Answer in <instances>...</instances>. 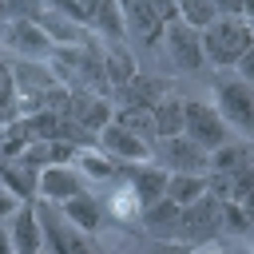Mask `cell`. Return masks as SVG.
Returning <instances> with one entry per match:
<instances>
[{"label": "cell", "mask_w": 254, "mask_h": 254, "mask_svg": "<svg viewBox=\"0 0 254 254\" xmlns=\"http://www.w3.org/2000/svg\"><path fill=\"white\" fill-rule=\"evenodd\" d=\"M202 36V56L206 64H218V67H234L250 48H254V36H250V24L242 16H218L210 28L198 32Z\"/></svg>", "instance_id": "obj_1"}, {"label": "cell", "mask_w": 254, "mask_h": 254, "mask_svg": "<svg viewBox=\"0 0 254 254\" xmlns=\"http://www.w3.org/2000/svg\"><path fill=\"white\" fill-rule=\"evenodd\" d=\"M214 107L226 119V127L254 135V83L238 75H218L214 79Z\"/></svg>", "instance_id": "obj_2"}, {"label": "cell", "mask_w": 254, "mask_h": 254, "mask_svg": "<svg viewBox=\"0 0 254 254\" xmlns=\"http://www.w3.org/2000/svg\"><path fill=\"white\" fill-rule=\"evenodd\" d=\"M183 135H187L194 147H202L206 155L218 151L222 143H230L226 119L218 115L214 103H202V99H183Z\"/></svg>", "instance_id": "obj_3"}, {"label": "cell", "mask_w": 254, "mask_h": 254, "mask_svg": "<svg viewBox=\"0 0 254 254\" xmlns=\"http://www.w3.org/2000/svg\"><path fill=\"white\" fill-rule=\"evenodd\" d=\"M218 210H222V202L210 198V194H202L198 202L183 206V218H179V234H175V242H187L190 250H194V246H206V242L222 230Z\"/></svg>", "instance_id": "obj_4"}, {"label": "cell", "mask_w": 254, "mask_h": 254, "mask_svg": "<svg viewBox=\"0 0 254 254\" xmlns=\"http://www.w3.org/2000/svg\"><path fill=\"white\" fill-rule=\"evenodd\" d=\"M155 163L163 171H171V175H206L210 155L202 147H194L187 135H171V139L155 143Z\"/></svg>", "instance_id": "obj_5"}, {"label": "cell", "mask_w": 254, "mask_h": 254, "mask_svg": "<svg viewBox=\"0 0 254 254\" xmlns=\"http://www.w3.org/2000/svg\"><path fill=\"white\" fill-rule=\"evenodd\" d=\"M87 190V179L71 167V163H52L36 175V198L40 202H52V206H64L67 198L83 194Z\"/></svg>", "instance_id": "obj_6"}, {"label": "cell", "mask_w": 254, "mask_h": 254, "mask_svg": "<svg viewBox=\"0 0 254 254\" xmlns=\"http://www.w3.org/2000/svg\"><path fill=\"white\" fill-rule=\"evenodd\" d=\"M163 48H167V56H171V64H175L179 71H198V67H206L202 36H198L190 24H183V20H171V24L163 28Z\"/></svg>", "instance_id": "obj_7"}, {"label": "cell", "mask_w": 254, "mask_h": 254, "mask_svg": "<svg viewBox=\"0 0 254 254\" xmlns=\"http://www.w3.org/2000/svg\"><path fill=\"white\" fill-rule=\"evenodd\" d=\"M12 79H16L20 111H40L44 95L56 87L52 67H48V64H40V60H16V64H12Z\"/></svg>", "instance_id": "obj_8"}, {"label": "cell", "mask_w": 254, "mask_h": 254, "mask_svg": "<svg viewBox=\"0 0 254 254\" xmlns=\"http://www.w3.org/2000/svg\"><path fill=\"white\" fill-rule=\"evenodd\" d=\"M95 147H99L103 155H111L115 163H155V147H151L147 139L115 127V123H107V127L95 135Z\"/></svg>", "instance_id": "obj_9"}, {"label": "cell", "mask_w": 254, "mask_h": 254, "mask_svg": "<svg viewBox=\"0 0 254 254\" xmlns=\"http://www.w3.org/2000/svg\"><path fill=\"white\" fill-rule=\"evenodd\" d=\"M119 175L127 179V187L135 190V198H139L143 210L155 206V202L167 194V179H171V171H163L159 163H123Z\"/></svg>", "instance_id": "obj_10"}, {"label": "cell", "mask_w": 254, "mask_h": 254, "mask_svg": "<svg viewBox=\"0 0 254 254\" xmlns=\"http://www.w3.org/2000/svg\"><path fill=\"white\" fill-rule=\"evenodd\" d=\"M4 44L20 56V60H48L56 48H52V40L44 36V28L36 24V20H8V28H4Z\"/></svg>", "instance_id": "obj_11"}, {"label": "cell", "mask_w": 254, "mask_h": 254, "mask_svg": "<svg viewBox=\"0 0 254 254\" xmlns=\"http://www.w3.org/2000/svg\"><path fill=\"white\" fill-rule=\"evenodd\" d=\"M60 214L79 230V234H87V238H95L103 226H107V210H103V198L99 194H91V190H83V194H75V198H67L64 206H60Z\"/></svg>", "instance_id": "obj_12"}, {"label": "cell", "mask_w": 254, "mask_h": 254, "mask_svg": "<svg viewBox=\"0 0 254 254\" xmlns=\"http://www.w3.org/2000/svg\"><path fill=\"white\" fill-rule=\"evenodd\" d=\"M119 8H123V24H127V32H139L143 44L155 48V44L163 40L167 20L159 16V8H155L151 0H119Z\"/></svg>", "instance_id": "obj_13"}, {"label": "cell", "mask_w": 254, "mask_h": 254, "mask_svg": "<svg viewBox=\"0 0 254 254\" xmlns=\"http://www.w3.org/2000/svg\"><path fill=\"white\" fill-rule=\"evenodd\" d=\"M87 135H99L107 123H111V115H115V107L107 103V95H87V91H75V99H71V111H67Z\"/></svg>", "instance_id": "obj_14"}, {"label": "cell", "mask_w": 254, "mask_h": 254, "mask_svg": "<svg viewBox=\"0 0 254 254\" xmlns=\"http://www.w3.org/2000/svg\"><path fill=\"white\" fill-rule=\"evenodd\" d=\"M36 24H40V28H44V36L52 40V48H83V44L91 40L83 24H75V20H67L64 12H52V8H44Z\"/></svg>", "instance_id": "obj_15"}, {"label": "cell", "mask_w": 254, "mask_h": 254, "mask_svg": "<svg viewBox=\"0 0 254 254\" xmlns=\"http://www.w3.org/2000/svg\"><path fill=\"white\" fill-rule=\"evenodd\" d=\"M179 218H183V206H175L167 194L155 202V206H147L143 214H139V222H143V230L155 238V242H171L175 234H179Z\"/></svg>", "instance_id": "obj_16"}, {"label": "cell", "mask_w": 254, "mask_h": 254, "mask_svg": "<svg viewBox=\"0 0 254 254\" xmlns=\"http://www.w3.org/2000/svg\"><path fill=\"white\" fill-rule=\"evenodd\" d=\"M119 95H123V103H119V107H147V111H151V107H155L163 95H171V87H167L163 79H151V75H135V79H131V83L119 91Z\"/></svg>", "instance_id": "obj_17"}, {"label": "cell", "mask_w": 254, "mask_h": 254, "mask_svg": "<svg viewBox=\"0 0 254 254\" xmlns=\"http://www.w3.org/2000/svg\"><path fill=\"white\" fill-rule=\"evenodd\" d=\"M254 159V151L246 147V143H222L218 151H210V163H206V175H226V179H234L246 163Z\"/></svg>", "instance_id": "obj_18"}, {"label": "cell", "mask_w": 254, "mask_h": 254, "mask_svg": "<svg viewBox=\"0 0 254 254\" xmlns=\"http://www.w3.org/2000/svg\"><path fill=\"white\" fill-rule=\"evenodd\" d=\"M71 167L83 175V179H115L119 171H123V163H115L111 155H103L99 147H79L75 151V159H71Z\"/></svg>", "instance_id": "obj_19"}, {"label": "cell", "mask_w": 254, "mask_h": 254, "mask_svg": "<svg viewBox=\"0 0 254 254\" xmlns=\"http://www.w3.org/2000/svg\"><path fill=\"white\" fill-rule=\"evenodd\" d=\"M111 123L123 127V131H131V135H139V139H147L151 147L159 143V127H155V115L147 107H115Z\"/></svg>", "instance_id": "obj_20"}, {"label": "cell", "mask_w": 254, "mask_h": 254, "mask_svg": "<svg viewBox=\"0 0 254 254\" xmlns=\"http://www.w3.org/2000/svg\"><path fill=\"white\" fill-rule=\"evenodd\" d=\"M103 75H107V87H111V91H123L139 71H135V60H131L127 52L111 48V52H103Z\"/></svg>", "instance_id": "obj_21"}, {"label": "cell", "mask_w": 254, "mask_h": 254, "mask_svg": "<svg viewBox=\"0 0 254 254\" xmlns=\"http://www.w3.org/2000/svg\"><path fill=\"white\" fill-rule=\"evenodd\" d=\"M155 127H159V139H171V135H183V99L179 95H163L155 107Z\"/></svg>", "instance_id": "obj_22"}, {"label": "cell", "mask_w": 254, "mask_h": 254, "mask_svg": "<svg viewBox=\"0 0 254 254\" xmlns=\"http://www.w3.org/2000/svg\"><path fill=\"white\" fill-rule=\"evenodd\" d=\"M206 194V175H171L167 179V198L175 206H190Z\"/></svg>", "instance_id": "obj_23"}, {"label": "cell", "mask_w": 254, "mask_h": 254, "mask_svg": "<svg viewBox=\"0 0 254 254\" xmlns=\"http://www.w3.org/2000/svg\"><path fill=\"white\" fill-rule=\"evenodd\" d=\"M103 210H107L111 222H139V214H143V206H139V198H135V190L127 183L103 198Z\"/></svg>", "instance_id": "obj_24"}, {"label": "cell", "mask_w": 254, "mask_h": 254, "mask_svg": "<svg viewBox=\"0 0 254 254\" xmlns=\"http://www.w3.org/2000/svg\"><path fill=\"white\" fill-rule=\"evenodd\" d=\"M87 28H91V32H103V36H111V40L127 36V24H123V8H119V0H99V4H95V16H91Z\"/></svg>", "instance_id": "obj_25"}, {"label": "cell", "mask_w": 254, "mask_h": 254, "mask_svg": "<svg viewBox=\"0 0 254 254\" xmlns=\"http://www.w3.org/2000/svg\"><path fill=\"white\" fill-rule=\"evenodd\" d=\"M20 119V95H16V79H12V64L0 60V131L8 123Z\"/></svg>", "instance_id": "obj_26"}, {"label": "cell", "mask_w": 254, "mask_h": 254, "mask_svg": "<svg viewBox=\"0 0 254 254\" xmlns=\"http://www.w3.org/2000/svg\"><path fill=\"white\" fill-rule=\"evenodd\" d=\"M175 4H179V20L190 24L194 32H202V28H210V24L218 20L214 0H175Z\"/></svg>", "instance_id": "obj_27"}, {"label": "cell", "mask_w": 254, "mask_h": 254, "mask_svg": "<svg viewBox=\"0 0 254 254\" xmlns=\"http://www.w3.org/2000/svg\"><path fill=\"white\" fill-rule=\"evenodd\" d=\"M230 198H234V202L250 214V222H254V159L230 179Z\"/></svg>", "instance_id": "obj_28"}, {"label": "cell", "mask_w": 254, "mask_h": 254, "mask_svg": "<svg viewBox=\"0 0 254 254\" xmlns=\"http://www.w3.org/2000/svg\"><path fill=\"white\" fill-rule=\"evenodd\" d=\"M95 4L99 0H44V8H52V12H64L67 20H75V24H91V16H95Z\"/></svg>", "instance_id": "obj_29"}, {"label": "cell", "mask_w": 254, "mask_h": 254, "mask_svg": "<svg viewBox=\"0 0 254 254\" xmlns=\"http://www.w3.org/2000/svg\"><path fill=\"white\" fill-rule=\"evenodd\" d=\"M218 222H222V230H230V234H250V214L234 202V198H226L222 202V210H218Z\"/></svg>", "instance_id": "obj_30"}, {"label": "cell", "mask_w": 254, "mask_h": 254, "mask_svg": "<svg viewBox=\"0 0 254 254\" xmlns=\"http://www.w3.org/2000/svg\"><path fill=\"white\" fill-rule=\"evenodd\" d=\"M20 206H24V202H20L12 190H4V187H0V222H8V218L20 210Z\"/></svg>", "instance_id": "obj_31"}, {"label": "cell", "mask_w": 254, "mask_h": 254, "mask_svg": "<svg viewBox=\"0 0 254 254\" xmlns=\"http://www.w3.org/2000/svg\"><path fill=\"white\" fill-rule=\"evenodd\" d=\"M234 75H238V79H246V83H254V48L234 64Z\"/></svg>", "instance_id": "obj_32"}, {"label": "cell", "mask_w": 254, "mask_h": 254, "mask_svg": "<svg viewBox=\"0 0 254 254\" xmlns=\"http://www.w3.org/2000/svg\"><path fill=\"white\" fill-rule=\"evenodd\" d=\"M71 254H99V246H95V238H87V234H71Z\"/></svg>", "instance_id": "obj_33"}, {"label": "cell", "mask_w": 254, "mask_h": 254, "mask_svg": "<svg viewBox=\"0 0 254 254\" xmlns=\"http://www.w3.org/2000/svg\"><path fill=\"white\" fill-rule=\"evenodd\" d=\"M151 254H190V246L171 238V242H155V250H151Z\"/></svg>", "instance_id": "obj_34"}, {"label": "cell", "mask_w": 254, "mask_h": 254, "mask_svg": "<svg viewBox=\"0 0 254 254\" xmlns=\"http://www.w3.org/2000/svg\"><path fill=\"white\" fill-rule=\"evenodd\" d=\"M0 254H12V238H8L4 226H0Z\"/></svg>", "instance_id": "obj_35"}, {"label": "cell", "mask_w": 254, "mask_h": 254, "mask_svg": "<svg viewBox=\"0 0 254 254\" xmlns=\"http://www.w3.org/2000/svg\"><path fill=\"white\" fill-rule=\"evenodd\" d=\"M4 28H8V4L0 0V36H4Z\"/></svg>", "instance_id": "obj_36"}, {"label": "cell", "mask_w": 254, "mask_h": 254, "mask_svg": "<svg viewBox=\"0 0 254 254\" xmlns=\"http://www.w3.org/2000/svg\"><path fill=\"white\" fill-rule=\"evenodd\" d=\"M190 254H222V250H218V246H194Z\"/></svg>", "instance_id": "obj_37"}, {"label": "cell", "mask_w": 254, "mask_h": 254, "mask_svg": "<svg viewBox=\"0 0 254 254\" xmlns=\"http://www.w3.org/2000/svg\"><path fill=\"white\" fill-rule=\"evenodd\" d=\"M246 24H250V36H254V20H246Z\"/></svg>", "instance_id": "obj_38"}, {"label": "cell", "mask_w": 254, "mask_h": 254, "mask_svg": "<svg viewBox=\"0 0 254 254\" xmlns=\"http://www.w3.org/2000/svg\"><path fill=\"white\" fill-rule=\"evenodd\" d=\"M99 254H107V250H99Z\"/></svg>", "instance_id": "obj_39"}, {"label": "cell", "mask_w": 254, "mask_h": 254, "mask_svg": "<svg viewBox=\"0 0 254 254\" xmlns=\"http://www.w3.org/2000/svg\"><path fill=\"white\" fill-rule=\"evenodd\" d=\"M0 167H4V163H0Z\"/></svg>", "instance_id": "obj_40"}]
</instances>
